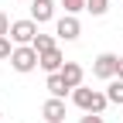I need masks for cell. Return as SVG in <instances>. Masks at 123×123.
<instances>
[{
	"mask_svg": "<svg viewBox=\"0 0 123 123\" xmlns=\"http://www.w3.org/2000/svg\"><path fill=\"white\" fill-rule=\"evenodd\" d=\"M79 123H103V116H99V113H86Z\"/></svg>",
	"mask_w": 123,
	"mask_h": 123,
	"instance_id": "17",
	"label": "cell"
},
{
	"mask_svg": "<svg viewBox=\"0 0 123 123\" xmlns=\"http://www.w3.org/2000/svg\"><path fill=\"white\" fill-rule=\"evenodd\" d=\"M116 72H120V55H110V51H103L96 58V65H92L96 79H116Z\"/></svg>",
	"mask_w": 123,
	"mask_h": 123,
	"instance_id": "4",
	"label": "cell"
},
{
	"mask_svg": "<svg viewBox=\"0 0 123 123\" xmlns=\"http://www.w3.org/2000/svg\"><path fill=\"white\" fill-rule=\"evenodd\" d=\"M51 48H58L51 34H38V38H34V51H38V55H44V51H51Z\"/></svg>",
	"mask_w": 123,
	"mask_h": 123,
	"instance_id": "12",
	"label": "cell"
},
{
	"mask_svg": "<svg viewBox=\"0 0 123 123\" xmlns=\"http://www.w3.org/2000/svg\"><path fill=\"white\" fill-rule=\"evenodd\" d=\"M14 48H17V44H14L10 38H0V58H10V55H14Z\"/></svg>",
	"mask_w": 123,
	"mask_h": 123,
	"instance_id": "14",
	"label": "cell"
},
{
	"mask_svg": "<svg viewBox=\"0 0 123 123\" xmlns=\"http://www.w3.org/2000/svg\"><path fill=\"white\" fill-rule=\"evenodd\" d=\"M38 38V21H14L10 24V41L14 44H34Z\"/></svg>",
	"mask_w": 123,
	"mask_h": 123,
	"instance_id": "3",
	"label": "cell"
},
{
	"mask_svg": "<svg viewBox=\"0 0 123 123\" xmlns=\"http://www.w3.org/2000/svg\"><path fill=\"white\" fill-rule=\"evenodd\" d=\"M72 103L79 106V110H86V113H103L106 106H110L106 92H96V89H82V86L72 92Z\"/></svg>",
	"mask_w": 123,
	"mask_h": 123,
	"instance_id": "1",
	"label": "cell"
},
{
	"mask_svg": "<svg viewBox=\"0 0 123 123\" xmlns=\"http://www.w3.org/2000/svg\"><path fill=\"white\" fill-rule=\"evenodd\" d=\"M62 65H65V58H62V51H58V48H51V51H44V55H41V68L48 72V75L62 72Z\"/></svg>",
	"mask_w": 123,
	"mask_h": 123,
	"instance_id": "9",
	"label": "cell"
},
{
	"mask_svg": "<svg viewBox=\"0 0 123 123\" xmlns=\"http://www.w3.org/2000/svg\"><path fill=\"white\" fill-rule=\"evenodd\" d=\"M55 34H58L62 41H75V38L82 34V24H79V17H75V14H65V17L55 24Z\"/></svg>",
	"mask_w": 123,
	"mask_h": 123,
	"instance_id": "5",
	"label": "cell"
},
{
	"mask_svg": "<svg viewBox=\"0 0 123 123\" xmlns=\"http://www.w3.org/2000/svg\"><path fill=\"white\" fill-rule=\"evenodd\" d=\"M106 4H110V0H86V10L92 14V17H103V14H106V10H110V7H106Z\"/></svg>",
	"mask_w": 123,
	"mask_h": 123,
	"instance_id": "13",
	"label": "cell"
},
{
	"mask_svg": "<svg viewBox=\"0 0 123 123\" xmlns=\"http://www.w3.org/2000/svg\"><path fill=\"white\" fill-rule=\"evenodd\" d=\"M48 92H51L55 99H65V92H72V89H68L65 82H62V75L55 72V75H48Z\"/></svg>",
	"mask_w": 123,
	"mask_h": 123,
	"instance_id": "10",
	"label": "cell"
},
{
	"mask_svg": "<svg viewBox=\"0 0 123 123\" xmlns=\"http://www.w3.org/2000/svg\"><path fill=\"white\" fill-rule=\"evenodd\" d=\"M58 75H62V82H65V86H68L72 92H75V89L82 86V65H79V62H65Z\"/></svg>",
	"mask_w": 123,
	"mask_h": 123,
	"instance_id": "6",
	"label": "cell"
},
{
	"mask_svg": "<svg viewBox=\"0 0 123 123\" xmlns=\"http://www.w3.org/2000/svg\"><path fill=\"white\" fill-rule=\"evenodd\" d=\"M10 65H14V72H34L41 65V55L34 51V44H17L10 55Z\"/></svg>",
	"mask_w": 123,
	"mask_h": 123,
	"instance_id": "2",
	"label": "cell"
},
{
	"mask_svg": "<svg viewBox=\"0 0 123 123\" xmlns=\"http://www.w3.org/2000/svg\"><path fill=\"white\" fill-rule=\"evenodd\" d=\"M7 34H10V17L0 10V38H7Z\"/></svg>",
	"mask_w": 123,
	"mask_h": 123,
	"instance_id": "16",
	"label": "cell"
},
{
	"mask_svg": "<svg viewBox=\"0 0 123 123\" xmlns=\"http://www.w3.org/2000/svg\"><path fill=\"white\" fill-rule=\"evenodd\" d=\"M116 79H123V58H120V72H116Z\"/></svg>",
	"mask_w": 123,
	"mask_h": 123,
	"instance_id": "18",
	"label": "cell"
},
{
	"mask_svg": "<svg viewBox=\"0 0 123 123\" xmlns=\"http://www.w3.org/2000/svg\"><path fill=\"white\" fill-rule=\"evenodd\" d=\"M51 17H55V0H31V21L44 24Z\"/></svg>",
	"mask_w": 123,
	"mask_h": 123,
	"instance_id": "7",
	"label": "cell"
},
{
	"mask_svg": "<svg viewBox=\"0 0 123 123\" xmlns=\"http://www.w3.org/2000/svg\"><path fill=\"white\" fill-rule=\"evenodd\" d=\"M65 4V14H79V10H86V0H62Z\"/></svg>",
	"mask_w": 123,
	"mask_h": 123,
	"instance_id": "15",
	"label": "cell"
},
{
	"mask_svg": "<svg viewBox=\"0 0 123 123\" xmlns=\"http://www.w3.org/2000/svg\"><path fill=\"white\" fill-rule=\"evenodd\" d=\"M41 116H44V123H62V120H65V103L51 96L48 103L41 106Z\"/></svg>",
	"mask_w": 123,
	"mask_h": 123,
	"instance_id": "8",
	"label": "cell"
},
{
	"mask_svg": "<svg viewBox=\"0 0 123 123\" xmlns=\"http://www.w3.org/2000/svg\"><path fill=\"white\" fill-rule=\"evenodd\" d=\"M106 99L123 106V79H110V86H106Z\"/></svg>",
	"mask_w": 123,
	"mask_h": 123,
	"instance_id": "11",
	"label": "cell"
}]
</instances>
